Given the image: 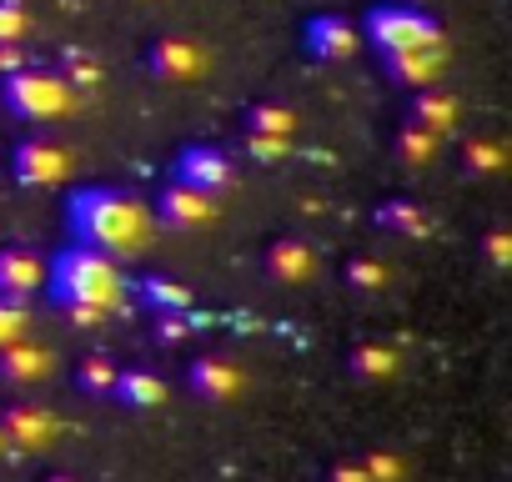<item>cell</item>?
I'll return each mask as SVG.
<instances>
[{"label": "cell", "instance_id": "cell-35", "mask_svg": "<svg viewBox=\"0 0 512 482\" xmlns=\"http://www.w3.org/2000/svg\"><path fill=\"white\" fill-rule=\"evenodd\" d=\"M46 482H76V477H66V472H56V477H46Z\"/></svg>", "mask_w": 512, "mask_h": 482}, {"label": "cell", "instance_id": "cell-16", "mask_svg": "<svg viewBox=\"0 0 512 482\" xmlns=\"http://www.w3.org/2000/svg\"><path fill=\"white\" fill-rule=\"evenodd\" d=\"M46 282V262L26 247H0V297L6 302H31Z\"/></svg>", "mask_w": 512, "mask_h": 482}, {"label": "cell", "instance_id": "cell-32", "mask_svg": "<svg viewBox=\"0 0 512 482\" xmlns=\"http://www.w3.org/2000/svg\"><path fill=\"white\" fill-rule=\"evenodd\" d=\"M191 312H181V317H156V342H166V347H176L181 337H191V322H186Z\"/></svg>", "mask_w": 512, "mask_h": 482}, {"label": "cell", "instance_id": "cell-17", "mask_svg": "<svg viewBox=\"0 0 512 482\" xmlns=\"http://www.w3.org/2000/svg\"><path fill=\"white\" fill-rule=\"evenodd\" d=\"M111 402L126 407V412H151L166 402V382L151 372V367H116V387H111Z\"/></svg>", "mask_w": 512, "mask_h": 482}, {"label": "cell", "instance_id": "cell-7", "mask_svg": "<svg viewBox=\"0 0 512 482\" xmlns=\"http://www.w3.org/2000/svg\"><path fill=\"white\" fill-rule=\"evenodd\" d=\"M141 66H146V76L161 81V86H196V81L206 76L211 56H206V46L191 41V36H156V41L141 51Z\"/></svg>", "mask_w": 512, "mask_h": 482}, {"label": "cell", "instance_id": "cell-5", "mask_svg": "<svg viewBox=\"0 0 512 482\" xmlns=\"http://www.w3.org/2000/svg\"><path fill=\"white\" fill-rule=\"evenodd\" d=\"M71 151L51 136H26L11 146V181L21 191H56L71 181Z\"/></svg>", "mask_w": 512, "mask_h": 482}, {"label": "cell", "instance_id": "cell-11", "mask_svg": "<svg viewBox=\"0 0 512 482\" xmlns=\"http://www.w3.org/2000/svg\"><path fill=\"white\" fill-rule=\"evenodd\" d=\"M382 71L397 91H427V86H442V71H447V46H432V51H392L382 56Z\"/></svg>", "mask_w": 512, "mask_h": 482}, {"label": "cell", "instance_id": "cell-8", "mask_svg": "<svg viewBox=\"0 0 512 482\" xmlns=\"http://www.w3.org/2000/svg\"><path fill=\"white\" fill-rule=\"evenodd\" d=\"M357 51H362V31L347 16H337V11L307 16V26H302V56L307 61H317V66H347Z\"/></svg>", "mask_w": 512, "mask_h": 482}, {"label": "cell", "instance_id": "cell-36", "mask_svg": "<svg viewBox=\"0 0 512 482\" xmlns=\"http://www.w3.org/2000/svg\"><path fill=\"white\" fill-rule=\"evenodd\" d=\"M0 452H6V432H0Z\"/></svg>", "mask_w": 512, "mask_h": 482}, {"label": "cell", "instance_id": "cell-20", "mask_svg": "<svg viewBox=\"0 0 512 482\" xmlns=\"http://www.w3.org/2000/svg\"><path fill=\"white\" fill-rule=\"evenodd\" d=\"M241 131H246V136H277V141H297L302 116H297L292 106H282V101H256V106H246Z\"/></svg>", "mask_w": 512, "mask_h": 482}, {"label": "cell", "instance_id": "cell-21", "mask_svg": "<svg viewBox=\"0 0 512 482\" xmlns=\"http://www.w3.org/2000/svg\"><path fill=\"white\" fill-rule=\"evenodd\" d=\"M462 171L472 181H487V176H502L507 171V146L497 136H467L462 141Z\"/></svg>", "mask_w": 512, "mask_h": 482}, {"label": "cell", "instance_id": "cell-18", "mask_svg": "<svg viewBox=\"0 0 512 482\" xmlns=\"http://www.w3.org/2000/svg\"><path fill=\"white\" fill-rule=\"evenodd\" d=\"M372 221H377V231H392L402 241H422L432 231V216H427V206L417 196H387V201H377Z\"/></svg>", "mask_w": 512, "mask_h": 482}, {"label": "cell", "instance_id": "cell-27", "mask_svg": "<svg viewBox=\"0 0 512 482\" xmlns=\"http://www.w3.org/2000/svg\"><path fill=\"white\" fill-rule=\"evenodd\" d=\"M357 462L367 467V477H372V482H402V472H407V462H402L397 452H387V447H367Z\"/></svg>", "mask_w": 512, "mask_h": 482}, {"label": "cell", "instance_id": "cell-33", "mask_svg": "<svg viewBox=\"0 0 512 482\" xmlns=\"http://www.w3.org/2000/svg\"><path fill=\"white\" fill-rule=\"evenodd\" d=\"M31 56H26V41H6L0 46V76H11V71H21Z\"/></svg>", "mask_w": 512, "mask_h": 482}, {"label": "cell", "instance_id": "cell-29", "mask_svg": "<svg viewBox=\"0 0 512 482\" xmlns=\"http://www.w3.org/2000/svg\"><path fill=\"white\" fill-rule=\"evenodd\" d=\"M241 151H246L251 161H262V166H272V161H287L292 141H277V136H246V131H241Z\"/></svg>", "mask_w": 512, "mask_h": 482}, {"label": "cell", "instance_id": "cell-13", "mask_svg": "<svg viewBox=\"0 0 512 482\" xmlns=\"http://www.w3.org/2000/svg\"><path fill=\"white\" fill-rule=\"evenodd\" d=\"M56 372V352L51 347H41V342H6L0 347V382L6 387H41L46 377Z\"/></svg>", "mask_w": 512, "mask_h": 482}, {"label": "cell", "instance_id": "cell-25", "mask_svg": "<svg viewBox=\"0 0 512 482\" xmlns=\"http://www.w3.org/2000/svg\"><path fill=\"white\" fill-rule=\"evenodd\" d=\"M116 367H121V362H111L106 352H91V357L76 362V387H81L86 397H111V387H116Z\"/></svg>", "mask_w": 512, "mask_h": 482}, {"label": "cell", "instance_id": "cell-28", "mask_svg": "<svg viewBox=\"0 0 512 482\" xmlns=\"http://www.w3.org/2000/svg\"><path fill=\"white\" fill-rule=\"evenodd\" d=\"M26 31H31V11L21 6V0H0V46L26 41Z\"/></svg>", "mask_w": 512, "mask_h": 482}, {"label": "cell", "instance_id": "cell-23", "mask_svg": "<svg viewBox=\"0 0 512 482\" xmlns=\"http://www.w3.org/2000/svg\"><path fill=\"white\" fill-rule=\"evenodd\" d=\"M392 151H397L402 166H432V161L442 156V136H432V131L402 121V126L392 131Z\"/></svg>", "mask_w": 512, "mask_h": 482}, {"label": "cell", "instance_id": "cell-34", "mask_svg": "<svg viewBox=\"0 0 512 482\" xmlns=\"http://www.w3.org/2000/svg\"><path fill=\"white\" fill-rule=\"evenodd\" d=\"M327 482H372V477H367V467H362V462H332Z\"/></svg>", "mask_w": 512, "mask_h": 482}, {"label": "cell", "instance_id": "cell-15", "mask_svg": "<svg viewBox=\"0 0 512 482\" xmlns=\"http://www.w3.org/2000/svg\"><path fill=\"white\" fill-rule=\"evenodd\" d=\"M0 432H6V442L36 452V447H46L56 437V417L41 402H6L0 407Z\"/></svg>", "mask_w": 512, "mask_h": 482}, {"label": "cell", "instance_id": "cell-14", "mask_svg": "<svg viewBox=\"0 0 512 482\" xmlns=\"http://www.w3.org/2000/svg\"><path fill=\"white\" fill-rule=\"evenodd\" d=\"M407 121L447 141V136L457 131V121H462V101H457V96H452L447 86H427V91H412V96H407Z\"/></svg>", "mask_w": 512, "mask_h": 482}, {"label": "cell", "instance_id": "cell-26", "mask_svg": "<svg viewBox=\"0 0 512 482\" xmlns=\"http://www.w3.org/2000/svg\"><path fill=\"white\" fill-rule=\"evenodd\" d=\"M56 71L71 81V91H96V86H101V61H96L86 46H66Z\"/></svg>", "mask_w": 512, "mask_h": 482}, {"label": "cell", "instance_id": "cell-9", "mask_svg": "<svg viewBox=\"0 0 512 482\" xmlns=\"http://www.w3.org/2000/svg\"><path fill=\"white\" fill-rule=\"evenodd\" d=\"M151 216L166 226V231H206L216 221V196H201L191 186H176L166 181L156 196H151Z\"/></svg>", "mask_w": 512, "mask_h": 482}, {"label": "cell", "instance_id": "cell-3", "mask_svg": "<svg viewBox=\"0 0 512 482\" xmlns=\"http://www.w3.org/2000/svg\"><path fill=\"white\" fill-rule=\"evenodd\" d=\"M362 46H372L377 56H392V51H432V46H447V31L432 11L422 6H407V0H377L362 16Z\"/></svg>", "mask_w": 512, "mask_h": 482}, {"label": "cell", "instance_id": "cell-22", "mask_svg": "<svg viewBox=\"0 0 512 482\" xmlns=\"http://www.w3.org/2000/svg\"><path fill=\"white\" fill-rule=\"evenodd\" d=\"M397 347H387V342H357L352 352H347V372L357 377V382H382V377H392L397 372Z\"/></svg>", "mask_w": 512, "mask_h": 482}, {"label": "cell", "instance_id": "cell-1", "mask_svg": "<svg viewBox=\"0 0 512 482\" xmlns=\"http://www.w3.org/2000/svg\"><path fill=\"white\" fill-rule=\"evenodd\" d=\"M41 287L76 327H101L126 297L121 262L96 252V247H86V241H66V247L46 262V282Z\"/></svg>", "mask_w": 512, "mask_h": 482}, {"label": "cell", "instance_id": "cell-31", "mask_svg": "<svg viewBox=\"0 0 512 482\" xmlns=\"http://www.w3.org/2000/svg\"><path fill=\"white\" fill-rule=\"evenodd\" d=\"M26 337V302H6L0 297V347Z\"/></svg>", "mask_w": 512, "mask_h": 482}, {"label": "cell", "instance_id": "cell-6", "mask_svg": "<svg viewBox=\"0 0 512 482\" xmlns=\"http://www.w3.org/2000/svg\"><path fill=\"white\" fill-rule=\"evenodd\" d=\"M171 181L176 186H191L201 196H221V191L236 186V161L216 141H191V146H181L171 156Z\"/></svg>", "mask_w": 512, "mask_h": 482}, {"label": "cell", "instance_id": "cell-2", "mask_svg": "<svg viewBox=\"0 0 512 482\" xmlns=\"http://www.w3.org/2000/svg\"><path fill=\"white\" fill-rule=\"evenodd\" d=\"M66 231L71 241L106 252V257H136L151 236V206L126 186H76L66 196Z\"/></svg>", "mask_w": 512, "mask_h": 482}, {"label": "cell", "instance_id": "cell-10", "mask_svg": "<svg viewBox=\"0 0 512 482\" xmlns=\"http://www.w3.org/2000/svg\"><path fill=\"white\" fill-rule=\"evenodd\" d=\"M262 267H267V277L282 282V287H307V282H317V272H322V262H317V252H312L307 236H277L272 247H267V257H262Z\"/></svg>", "mask_w": 512, "mask_h": 482}, {"label": "cell", "instance_id": "cell-19", "mask_svg": "<svg viewBox=\"0 0 512 482\" xmlns=\"http://www.w3.org/2000/svg\"><path fill=\"white\" fill-rule=\"evenodd\" d=\"M136 297H141V307L151 317H181V312H191V287L176 282V277H166V272H146L136 282Z\"/></svg>", "mask_w": 512, "mask_h": 482}, {"label": "cell", "instance_id": "cell-4", "mask_svg": "<svg viewBox=\"0 0 512 482\" xmlns=\"http://www.w3.org/2000/svg\"><path fill=\"white\" fill-rule=\"evenodd\" d=\"M0 106L16 121H61L76 111V91L56 66H36L26 61L21 71L0 76Z\"/></svg>", "mask_w": 512, "mask_h": 482}, {"label": "cell", "instance_id": "cell-24", "mask_svg": "<svg viewBox=\"0 0 512 482\" xmlns=\"http://www.w3.org/2000/svg\"><path fill=\"white\" fill-rule=\"evenodd\" d=\"M342 277H347V287L352 292H362V297H377V292H387L392 287V267L382 262V257H352L347 267H342Z\"/></svg>", "mask_w": 512, "mask_h": 482}, {"label": "cell", "instance_id": "cell-12", "mask_svg": "<svg viewBox=\"0 0 512 482\" xmlns=\"http://www.w3.org/2000/svg\"><path fill=\"white\" fill-rule=\"evenodd\" d=\"M241 387H246V377L231 357L206 352V357H191V367H186V392L201 397V402H236Z\"/></svg>", "mask_w": 512, "mask_h": 482}, {"label": "cell", "instance_id": "cell-30", "mask_svg": "<svg viewBox=\"0 0 512 482\" xmlns=\"http://www.w3.org/2000/svg\"><path fill=\"white\" fill-rule=\"evenodd\" d=\"M482 257L492 262V272H507V267H512V236H507L502 226H492V231L482 236Z\"/></svg>", "mask_w": 512, "mask_h": 482}]
</instances>
